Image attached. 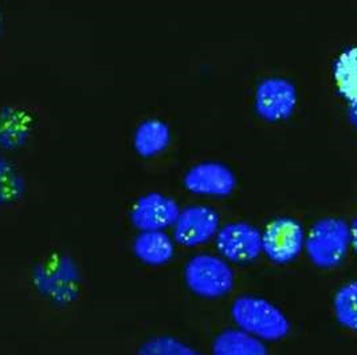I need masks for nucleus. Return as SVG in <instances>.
<instances>
[{
    "label": "nucleus",
    "mask_w": 357,
    "mask_h": 355,
    "mask_svg": "<svg viewBox=\"0 0 357 355\" xmlns=\"http://www.w3.org/2000/svg\"><path fill=\"white\" fill-rule=\"evenodd\" d=\"M232 320L238 329L262 340H280L287 337L291 323L285 313L265 298L243 295L231 306Z\"/></svg>",
    "instance_id": "1"
},
{
    "label": "nucleus",
    "mask_w": 357,
    "mask_h": 355,
    "mask_svg": "<svg viewBox=\"0 0 357 355\" xmlns=\"http://www.w3.org/2000/svg\"><path fill=\"white\" fill-rule=\"evenodd\" d=\"M349 247V224L333 216L317 220L305 237V249L310 262L326 269L341 265L348 255Z\"/></svg>",
    "instance_id": "2"
},
{
    "label": "nucleus",
    "mask_w": 357,
    "mask_h": 355,
    "mask_svg": "<svg viewBox=\"0 0 357 355\" xmlns=\"http://www.w3.org/2000/svg\"><path fill=\"white\" fill-rule=\"evenodd\" d=\"M184 282L197 297L215 299L231 291L235 276L230 265L220 256L197 253L184 267Z\"/></svg>",
    "instance_id": "3"
},
{
    "label": "nucleus",
    "mask_w": 357,
    "mask_h": 355,
    "mask_svg": "<svg viewBox=\"0 0 357 355\" xmlns=\"http://www.w3.org/2000/svg\"><path fill=\"white\" fill-rule=\"evenodd\" d=\"M303 224L287 216L270 221L262 232V248L268 259L277 265H287L297 259L305 248Z\"/></svg>",
    "instance_id": "4"
},
{
    "label": "nucleus",
    "mask_w": 357,
    "mask_h": 355,
    "mask_svg": "<svg viewBox=\"0 0 357 355\" xmlns=\"http://www.w3.org/2000/svg\"><path fill=\"white\" fill-rule=\"evenodd\" d=\"M215 244L219 253L234 263H250L264 252L262 232L245 221H235L219 228Z\"/></svg>",
    "instance_id": "5"
},
{
    "label": "nucleus",
    "mask_w": 357,
    "mask_h": 355,
    "mask_svg": "<svg viewBox=\"0 0 357 355\" xmlns=\"http://www.w3.org/2000/svg\"><path fill=\"white\" fill-rule=\"evenodd\" d=\"M180 208L175 198L151 192L140 196L130 207L129 220L139 232L165 231L174 227Z\"/></svg>",
    "instance_id": "6"
},
{
    "label": "nucleus",
    "mask_w": 357,
    "mask_h": 355,
    "mask_svg": "<svg viewBox=\"0 0 357 355\" xmlns=\"http://www.w3.org/2000/svg\"><path fill=\"white\" fill-rule=\"evenodd\" d=\"M297 106L296 86L281 77L264 79L255 91V110L268 123L287 120Z\"/></svg>",
    "instance_id": "7"
},
{
    "label": "nucleus",
    "mask_w": 357,
    "mask_h": 355,
    "mask_svg": "<svg viewBox=\"0 0 357 355\" xmlns=\"http://www.w3.org/2000/svg\"><path fill=\"white\" fill-rule=\"evenodd\" d=\"M219 214L207 205H188L180 210L174 224V240L183 247H197L210 242L219 231Z\"/></svg>",
    "instance_id": "8"
},
{
    "label": "nucleus",
    "mask_w": 357,
    "mask_h": 355,
    "mask_svg": "<svg viewBox=\"0 0 357 355\" xmlns=\"http://www.w3.org/2000/svg\"><path fill=\"white\" fill-rule=\"evenodd\" d=\"M187 191L197 196L226 197L236 187L231 169L222 162L203 161L187 171L183 178Z\"/></svg>",
    "instance_id": "9"
},
{
    "label": "nucleus",
    "mask_w": 357,
    "mask_h": 355,
    "mask_svg": "<svg viewBox=\"0 0 357 355\" xmlns=\"http://www.w3.org/2000/svg\"><path fill=\"white\" fill-rule=\"evenodd\" d=\"M113 355H203L194 346L171 334H148L132 339L130 336L120 340Z\"/></svg>",
    "instance_id": "10"
},
{
    "label": "nucleus",
    "mask_w": 357,
    "mask_h": 355,
    "mask_svg": "<svg viewBox=\"0 0 357 355\" xmlns=\"http://www.w3.org/2000/svg\"><path fill=\"white\" fill-rule=\"evenodd\" d=\"M133 253L146 266H164L175 255V242L164 231L139 232L133 242Z\"/></svg>",
    "instance_id": "11"
},
{
    "label": "nucleus",
    "mask_w": 357,
    "mask_h": 355,
    "mask_svg": "<svg viewBox=\"0 0 357 355\" xmlns=\"http://www.w3.org/2000/svg\"><path fill=\"white\" fill-rule=\"evenodd\" d=\"M213 355H270V353L262 339L241 329H227L215 337Z\"/></svg>",
    "instance_id": "12"
},
{
    "label": "nucleus",
    "mask_w": 357,
    "mask_h": 355,
    "mask_svg": "<svg viewBox=\"0 0 357 355\" xmlns=\"http://www.w3.org/2000/svg\"><path fill=\"white\" fill-rule=\"evenodd\" d=\"M171 142V130L168 125L158 118H148L136 127L133 146L137 155L145 159L162 153Z\"/></svg>",
    "instance_id": "13"
},
{
    "label": "nucleus",
    "mask_w": 357,
    "mask_h": 355,
    "mask_svg": "<svg viewBox=\"0 0 357 355\" xmlns=\"http://www.w3.org/2000/svg\"><path fill=\"white\" fill-rule=\"evenodd\" d=\"M335 81L349 105H357V47L340 55L335 63Z\"/></svg>",
    "instance_id": "14"
},
{
    "label": "nucleus",
    "mask_w": 357,
    "mask_h": 355,
    "mask_svg": "<svg viewBox=\"0 0 357 355\" xmlns=\"http://www.w3.org/2000/svg\"><path fill=\"white\" fill-rule=\"evenodd\" d=\"M333 313L340 326L357 333V281L341 285L333 298Z\"/></svg>",
    "instance_id": "15"
},
{
    "label": "nucleus",
    "mask_w": 357,
    "mask_h": 355,
    "mask_svg": "<svg viewBox=\"0 0 357 355\" xmlns=\"http://www.w3.org/2000/svg\"><path fill=\"white\" fill-rule=\"evenodd\" d=\"M349 230H351V247L355 249L357 253V214L356 217L352 220V223L349 224Z\"/></svg>",
    "instance_id": "16"
},
{
    "label": "nucleus",
    "mask_w": 357,
    "mask_h": 355,
    "mask_svg": "<svg viewBox=\"0 0 357 355\" xmlns=\"http://www.w3.org/2000/svg\"><path fill=\"white\" fill-rule=\"evenodd\" d=\"M349 118L357 129V105H349Z\"/></svg>",
    "instance_id": "17"
}]
</instances>
